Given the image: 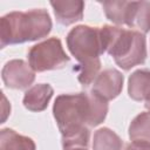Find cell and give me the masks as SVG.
Here are the masks:
<instances>
[{
  "mask_svg": "<svg viewBox=\"0 0 150 150\" xmlns=\"http://www.w3.org/2000/svg\"><path fill=\"white\" fill-rule=\"evenodd\" d=\"M108 114V101L95 93L59 95L53 115L61 132L63 150L86 148L89 144V128L101 124Z\"/></svg>",
  "mask_w": 150,
  "mask_h": 150,
  "instance_id": "obj_1",
  "label": "cell"
},
{
  "mask_svg": "<svg viewBox=\"0 0 150 150\" xmlns=\"http://www.w3.org/2000/svg\"><path fill=\"white\" fill-rule=\"evenodd\" d=\"M66 42L71 55L79 61V66L75 68L77 80L83 87H88L100 74V56L104 53L101 29L79 25L69 30Z\"/></svg>",
  "mask_w": 150,
  "mask_h": 150,
  "instance_id": "obj_2",
  "label": "cell"
},
{
  "mask_svg": "<svg viewBox=\"0 0 150 150\" xmlns=\"http://www.w3.org/2000/svg\"><path fill=\"white\" fill-rule=\"evenodd\" d=\"M53 23L49 13L43 8L27 12H11L0 19V46L36 41L46 38Z\"/></svg>",
  "mask_w": 150,
  "mask_h": 150,
  "instance_id": "obj_3",
  "label": "cell"
},
{
  "mask_svg": "<svg viewBox=\"0 0 150 150\" xmlns=\"http://www.w3.org/2000/svg\"><path fill=\"white\" fill-rule=\"evenodd\" d=\"M100 29L104 53H108L120 68L129 70L144 63L148 52L143 33L110 25H104Z\"/></svg>",
  "mask_w": 150,
  "mask_h": 150,
  "instance_id": "obj_4",
  "label": "cell"
},
{
  "mask_svg": "<svg viewBox=\"0 0 150 150\" xmlns=\"http://www.w3.org/2000/svg\"><path fill=\"white\" fill-rule=\"evenodd\" d=\"M27 57L32 69L38 73L61 69L70 61L57 38H49L34 45L28 50Z\"/></svg>",
  "mask_w": 150,
  "mask_h": 150,
  "instance_id": "obj_5",
  "label": "cell"
},
{
  "mask_svg": "<svg viewBox=\"0 0 150 150\" xmlns=\"http://www.w3.org/2000/svg\"><path fill=\"white\" fill-rule=\"evenodd\" d=\"M1 77L7 88L22 90L32 86L35 80V71L26 61L14 59L5 63Z\"/></svg>",
  "mask_w": 150,
  "mask_h": 150,
  "instance_id": "obj_6",
  "label": "cell"
},
{
  "mask_svg": "<svg viewBox=\"0 0 150 150\" xmlns=\"http://www.w3.org/2000/svg\"><path fill=\"white\" fill-rule=\"evenodd\" d=\"M124 77L122 73L115 68H108L101 71L93 82L91 91L105 101L116 98L123 88Z\"/></svg>",
  "mask_w": 150,
  "mask_h": 150,
  "instance_id": "obj_7",
  "label": "cell"
},
{
  "mask_svg": "<svg viewBox=\"0 0 150 150\" xmlns=\"http://www.w3.org/2000/svg\"><path fill=\"white\" fill-rule=\"evenodd\" d=\"M54 89L48 83H38L32 86L25 91L23 95V107L30 111H43L53 97Z\"/></svg>",
  "mask_w": 150,
  "mask_h": 150,
  "instance_id": "obj_8",
  "label": "cell"
},
{
  "mask_svg": "<svg viewBox=\"0 0 150 150\" xmlns=\"http://www.w3.org/2000/svg\"><path fill=\"white\" fill-rule=\"evenodd\" d=\"M56 21L63 26L75 23L83 18L84 2L81 0H64V1H52Z\"/></svg>",
  "mask_w": 150,
  "mask_h": 150,
  "instance_id": "obj_9",
  "label": "cell"
},
{
  "mask_svg": "<svg viewBox=\"0 0 150 150\" xmlns=\"http://www.w3.org/2000/svg\"><path fill=\"white\" fill-rule=\"evenodd\" d=\"M127 26L130 29L146 34L150 30V2L132 1Z\"/></svg>",
  "mask_w": 150,
  "mask_h": 150,
  "instance_id": "obj_10",
  "label": "cell"
},
{
  "mask_svg": "<svg viewBox=\"0 0 150 150\" xmlns=\"http://www.w3.org/2000/svg\"><path fill=\"white\" fill-rule=\"evenodd\" d=\"M128 94L134 101H144L150 94V69H137L128 80Z\"/></svg>",
  "mask_w": 150,
  "mask_h": 150,
  "instance_id": "obj_11",
  "label": "cell"
},
{
  "mask_svg": "<svg viewBox=\"0 0 150 150\" xmlns=\"http://www.w3.org/2000/svg\"><path fill=\"white\" fill-rule=\"evenodd\" d=\"M0 150H36V145L30 137L5 128L0 131Z\"/></svg>",
  "mask_w": 150,
  "mask_h": 150,
  "instance_id": "obj_12",
  "label": "cell"
},
{
  "mask_svg": "<svg viewBox=\"0 0 150 150\" xmlns=\"http://www.w3.org/2000/svg\"><path fill=\"white\" fill-rule=\"evenodd\" d=\"M132 1H122V0H107L101 2L104 14L108 20L116 25H125L130 14Z\"/></svg>",
  "mask_w": 150,
  "mask_h": 150,
  "instance_id": "obj_13",
  "label": "cell"
},
{
  "mask_svg": "<svg viewBox=\"0 0 150 150\" xmlns=\"http://www.w3.org/2000/svg\"><path fill=\"white\" fill-rule=\"evenodd\" d=\"M123 141L109 128H100L93 136V150H122Z\"/></svg>",
  "mask_w": 150,
  "mask_h": 150,
  "instance_id": "obj_14",
  "label": "cell"
},
{
  "mask_svg": "<svg viewBox=\"0 0 150 150\" xmlns=\"http://www.w3.org/2000/svg\"><path fill=\"white\" fill-rule=\"evenodd\" d=\"M129 138L150 143V112L138 114L129 125Z\"/></svg>",
  "mask_w": 150,
  "mask_h": 150,
  "instance_id": "obj_15",
  "label": "cell"
},
{
  "mask_svg": "<svg viewBox=\"0 0 150 150\" xmlns=\"http://www.w3.org/2000/svg\"><path fill=\"white\" fill-rule=\"evenodd\" d=\"M125 150H150V143L142 141H132L127 145Z\"/></svg>",
  "mask_w": 150,
  "mask_h": 150,
  "instance_id": "obj_16",
  "label": "cell"
},
{
  "mask_svg": "<svg viewBox=\"0 0 150 150\" xmlns=\"http://www.w3.org/2000/svg\"><path fill=\"white\" fill-rule=\"evenodd\" d=\"M144 107H145V109L148 110V112H150V94L145 97V100H144Z\"/></svg>",
  "mask_w": 150,
  "mask_h": 150,
  "instance_id": "obj_17",
  "label": "cell"
},
{
  "mask_svg": "<svg viewBox=\"0 0 150 150\" xmlns=\"http://www.w3.org/2000/svg\"><path fill=\"white\" fill-rule=\"evenodd\" d=\"M73 150H87L86 148H80V149H73Z\"/></svg>",
  "mask_w": 150,
  "mask_h": 150,
  "instance_id": "obj_18",
  "label": "cell"
}]
</instances>
